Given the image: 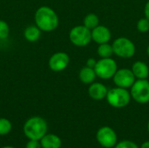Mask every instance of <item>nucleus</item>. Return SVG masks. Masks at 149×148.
<instances>
[{"label": "nucleus", "instance_id": "1", "mask_svg": "<svg viewBox=\"0 0 149 148\" xmlns=\"http://www.w3.org/2000/svg\"><path fill=\"white\" fill-rule=\"evenodd\" d=\"M36 25L41 31L51 32L55 31L59 23L58 16L56 11L49 6H41L38 8L34 16Z\"/></svg>", "mask_w": 149, "mask_h": 148}, {"label": "nucleus", "instance_id": "2", "mask_svg": "<svg viewBox=\"0 0 149 148\" xmlns=\"http://www.w3.org/2000/svg\"><path fill=\"white\" fill-rule=\"evenodd\" d=\"M47 130L46 120L38 116L30 118L24 125V133L29 140H40L46 134Z\"/></svg>", "mask_w": 149, "mask_h": 148}, {"label": "nucleus", "instance_id": "3", "mask_svg": "<svg viewBox=\"0 0 149 148\" xmlns=\"http://www.w3.org/2000/svg\"><path fill=\"white\" fill-rule=\"evenodd\" d=\"M106 99L111 106L114 108H123L128 106L132 98L127 89L116 86L108 90Z\"/></svg>", "mask_w": 149, "mask_h": 148}, {"label": "nucleus", "instance_id": "4", "mask_svg": "<svg viewBox=\"0 0 149 148\" xmlns=\"http://www.w3.org/2000/svg\"><path fill=\"white\" fill-rule=\"evenodd\" d=\"M112 45L113 54L121 58H131L134 56L136 51L134 42L126 37H120L116 38Z\"/></svg>", "mask_w": 149, "mask_h": 148}, {"label": "nucleus", "instance_id": "5", "mask_svg": "<svg viewBox=\"0 0 149 148\" xmlns=\"http://www.w3.org/2000/svg\"><path fill=\"white\" fill-rule=\"evenodd\" d=\"M69 39L75 46H86L92 41V31L86 28L84 24L74 26L69 32Z\"/></svg>", "mask_w": 149, "mask_h": 148}, {"label": "nucleus", "instance_id": "6", "mask_svg": "<svg viewBox=\"0 0 149 148\" xmlns=\"http://www.w3.org/2000/svg\"><path fill=\"white\" fill-rule=\"evenodd\" d=\"M97 77L101 79H113L115 72L118 70L116 61L112 58H100L97 61L94 67Z\"/></svg>", "mask_w": 149, "mask_h": 148}, {"label": "nucleus", "instance_id": "7", "mask_svg": "<svg viewBox=\"0 0 149 148\" xmlns=\"http://www.w3.org/2000/svg\"><path fill=\"white\" fill-rule=\"evenodd\" d=\"M131 98L139 104L149 102V81L148 79H137L130 88Z\"/></svg>", "mask_w": 149, "mask_h": 148}, {"label": "nucleus", "instance_id": "8", "mask_svg": "<svg viewBox=\"0 0 149 148\" xmlns=\"http://www.w3.org/2000/svg\"><path fill=\"white\" fill-rule=\"evenodd\" d=\"M98 143L104 148H113L117 144V134L115 131L109 126L100 128L96 133Z\"/></svg>", "mask_w": 149, "mask_h": 148}, {"label": "nucleus", "instance_id": "9", "mask_svg": "<svg viewBox=\"0 0 149 148\" xmlns=\"http://www.w3.org/2000/svg\"><path fill=\"white\" fill-rule=\"evenodd\" d=\"M135 76L134 75L131 69L128 68H121L118 69L113 77V83L116 86L121 88H131V86L135 82Z\"/></svg>", "mask_w": 149, "mask_h": 148}, {"label": "nucleus", "instance_id": "10", "mask_svg": "<svg viewBox=\"0 0 149 148\" xmlns=\"http://www.w3.org/2000/svg\"><path fill=\"white\" fill-rule=\"evenodd\" d=\"M70 63L69 55L64 51H58L52 54L48 61L49 68L55 72H59L67 68Z\"/></svg>", "mask_w": 149, "mask_h": 148}, {"label": "nucleus", "instance_id": "11", "mask_svg": "<svg viewBox=\"0 0 149 148\" xmlns=\"http://www.w3.org/2000/svg\"><path fill=\"white\" fill-rule=\"evenodd\" d=\"M112 38L110 30L105 25H98L92 30V40L96 44H100L104 43H109Z\"/></svg>", "mask_w": 149, "mask_h": 148}, {"label": "nucleus", "instance_id": "12", "mask_svg": "<svg viewBox=\"0 0 149 148\" xmlns=\"http://www.w3.org/2000/svg\"><path fill=\"white\" fill-rule=\"evenodd\" d=\"M107 86L99 82H93L90 85L88 88V94L91 99L94 100H102L107 98Z\"/></svg>", "mask_w": 149, "mask_h": 148}, {"label": "nucleus", "instance_id": "13", "mask_svg": "<svg viewBox=\"0 0 149 148\" xmlns=\"http://www.w3.org/2000/svg\"><path fill=\"white\" fill-rule=\"evenodd\" d=\"M132 72L137 79H147L149 76V66L142 61H136L132 66Z\"/></svg>", "mask_w": 149, "mask_h": 148}, {"label": "nucleus", "instance_id": "14", "mask_svg": "<svg viewBox=\"0 0 149 148\" xmlns=\"http://www.w3.org/2000/svg\"><path fill=\"white\" fill-rule=\"evenodd\" d=\"M39 141L42 148H60L62 145L60 138L52 133H46Z\"/></svg>", "mask_w": 149, "mask_h": 148}, {"label": "nucleus", "instance_id": "15", "mask_svg": "<svg viewBox=\"0 0 149 148\" xmlns=\"http://www.w3.org/2000/svg\"><path fill=\"white\" fill-rule=\"evenodd\" d=\"M97 75H96L94 68H91L86 65L83 67L79 71V80L85 85H91L92 83H93Z\"/></svg>", "mask_w": 149, "mask_h": 148}, {"label": "nucleus", "instance_id": "16", "mask_svg": "<svg viewBox=\"0 0 149 148\" xmlns=\"http://www.w3.org/2000/svg\"><path fill=\"white\" fill-rule=\"evenodd\" d=\"M24 37L27 41H29L31 43H34L40 38L41 30L36 24L30 25L25 28V30L24 31Z\"/></svg>", "mask_w": 149, "mask_h": 148}, {"label": "nucleus", "instance_id": "17", "mask_svg": "<svg viewBox=\"0 0 149 148\" xmlns=\"http://www.w3.org/2000/svg\"><path fill=\"white\" fill-rule=\"evenodd\" d=\"M97 54L100 57V58H111L113 54V45L108 43H104L99 44L97 48Z\"/></svg>", "mask_w": 149, "mask_h": 148}, {"label": "nucleus", "instance_id": "18", "mask_svg": "<svg viewBox=\"0 0 149 148\" xmlns=\"http://www.w3.org/2000/svg\"><path fill=\"white\" fill-rule=\"evenodd\" d=\"M83 24L92 31L100 24V18L95 13H89L84 17Z\"/></svg>", "mask_w": 149, "mask_h": 148}, {"label": "nucleus", "instance_id": "19", "mask_svg": "<svg viewBox=\"0 0 149 148\" xmlns=\"http://www.w3.org/2000/svg\"><path fill=\"white\" fill-rule=\"evenodd\" d=\"M11 129H12L11 122L5 118H0V135L8 134L11 131Z\"/></svg>", "mask_w": 149, "mask_h": 148}, {"label": "nucleus", "instance_id": "20", "mask_svg": "<svg viewBox=\"0 0 149 148\" xmlns=\"http://www.w3.org/2000/svg\"><path fill=\"white\" fill-rule=\"evenodd\" d=\"M10 34V27L9 24L4 21L0 19V39L3 40L9 37Z\"/></svg>", "mask_w": 149, "mask_h": 148}, {"label": "nucleus", "instance_id": "21", "mask_svg": "<svg viewBox=\"0 0 149 148\" xmlns=\"http://www.w3.org/2000/svg\"><path fill=\"white\" fill-rule=\"evenodd\" d=\"M137 30L141 33H146L149 31V20L147 17L141 18L137 23Z\"/></svg>", "mask_w": 149, "mask_h": 148}, {"label": "nucleus", "instance_id": "22", "mask_svg": "<svg viewBox=\"0 0 149 148\" xmlns=\"http://www.w3.org/2000/svg\"><path fill=\"white\" fill-rule=\"evenodd\" d=\"M114 148H139V147L131 140H123L117 143Z\"/></svg>", "mask_w": 149, "mask_h": 148}, {"label": "nucleus", "instance_id": "23", "mask_svg": "<svg viewBox=\"0 0 149 148\" xmlns=\"http://www.w3.org/2000/svg\"><path fill=\"white\" fill-rule=\"evenodd\" d=\"M25 148H42V147H41V144H40L39 140H30L29 142L26 144Z\"/></svg>", "mask_w": 149, "mask_h": 148}, {"label": "nucleus", "instance_id": "24", "mask_svg": "<svg viewBox=\"0 0 149 148\" xmlns=\"http://www.w3.org/2000/svg\"><path fill=\"white\" fill-rule=\"evenodd\" d=\"M96 63H97V61L93 58H90L86 60V66L91 67V68H94L96 65Z\"/></svg>", "mask_w": 149, "mask_h": 148}, {"label": "nucleus", "instance_id": "25", "mask_svg": "<svg viewBox=\"0 0 149 148\" xmlns=\"http://www.w3.org/2000/svg\"><path fill=\"white\" fill-rule=\"evenodd\" d=\"M144 14H145V17H147L149 20V1L147 2V3L145 4V8H144Z\"/></svg>", "mask_w": 149, "mask_h": 148}, {"label": "nucleus", "instance_id": "26", "mask_svg": "<svg viewBox=\"0 0 149 148\" xmlns=\"http://www.w3.org/2000/svg\"><path fill=\"white\" fill-rule=\"evenodd\" d=\"M141 148H149V141H145L142 145Z\"/></svg>", "mask_w": 149, "mask_h": 148}, {"label": "nucleus", "instance_id": "27", "mask_svg": "<svg viewBox=\"0 0 149 148\" xmlns=\"http://www.w3.org/2000/svg\"><path fill=\"white\" fill-rule=\"evenodd\" d=\"M147 54H148V56L149 57V45L148 46V48H147Z\"/></svg>", "mask_w": 149, "mask_h": 148}, {"label": "nucleus", "instance_id": "28", "mask_svg": "<svg viewBox=\"0 0 149 148\" xmlns=\"http://www.w3.org/2000/svg\"><path fill=\"white\" fill-rule=\"evenodd\" d=\"M2 148H15V147H10V146H6V147H2Z\"/></svg>", "mask_w": 149, "mask_h": 148}, {"label": "nucleus", "instance_id": "29", "mask_svg": "<svg viewBox=\"0 0 149 148\" xmlns=\"http://www.w3.org/2000/svg\"><path fill=\"white\" fill-rule=\"evenodd\" d=\"M148 133H149V120H148Z\"/></svg>", "mask_w": 149, "mask_h": 148}, {"label": "nucleus", "instance_id": "30", "mask_svg": "<svg viewBox=\"0 0 149 148\" xmlns=\"http://www.w3.org/2000/svg\"><path fill=\"white\" fill-rule=\"evenodd\" d=\"M148 66H149V65H148Z\"/></svg>", "mask_w": 149, "mask_h": 148}]
</instances>
